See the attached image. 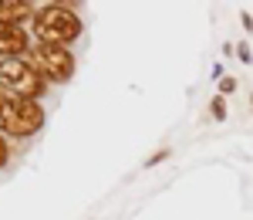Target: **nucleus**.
<instances>
[{
	"label": "nucleus",
	"mask_w": 253,
	"mask_h": 220,
	"mask_svg": "<svg viewBox=\"0 0 253 220\" xmlns=\"http://www.w3.org/2000/svg\"><path fill=\"white\" fill-rule=\"evenodd\" d=\"M44 129V109L31 99H10L0 109V136L3 139H27Z\"/></svg>",
	"instance_id": "2"
},
{
	"label": "nucleus",
	"mask_w": 253,
	"mask_h": 220,
	"mask_svg": "<svg viewBox=\"0 0 253 220\" xmlns=\"http://www.w3.org/2000/svg\"><path fill=\"white\" fill-rule=\"evenodd\" d=\"M166 156H169V149H159V153H156V156H152V160H149V163H145V166H156V163H162V160H166Z\"/></svg>",
	"instance_id": "11"
},
{
	"label": "nucleus",
	"mask_w": 253,
	"mask_h": 220,
	"mask_svg": "<svg viewBox=\"0 0 253 220\" xmlns=\"http://www.w3.org/2000/svg\"><path fill=\"white\" fill-rule=\"evenodd\" d=\"M210 112H213L216 122H223V119H226V99H223V95H216V99L210 102Z\"/></svg>",
	"instance_id": "7"
},
{
	"label": "nucleus",
	"mask_w": 253,
	"mask_h": 220,
	"mask_svg": "<svg viewBox=\"0 0 253 220\" xmlns=\"http://www.w3.org/2000/svg\"><path fill=\"white\" fill-rule=\"evenodd\" d=\"M240 20H243V27H247V31H253V17H250V14H247V10L240 14Z\"/></svg>",
	"instance_id": "12"
},
{
	"label": "nucleus",
	"mask_w": 253,
	"mask_h": 220,
	"mask_svg": "<svg viewBox=\"0 0 253 220\" xmlns=\"http://www.w3.org/2000/svg\"><path fill=\"white\" fill-rule=\"evenodd\" d=\"M233 92H236V78H233V75H226V78L219 81V95L226 99V95H233Z\"/></svg>",
	"instance_id": "8"
},
{
	"label": "nucleus",
	"mask_w": 253,
	"mask_h": 220,
	"mask_svg": "<svg viewBox=\"0 0 253 220\" xmlns=\"http://www.w3.org/2000/svg\"><path fill=\"white\" fill-rule=\"evenodd\" d=\"M236 55H240L243 64H253V61H250V44H236Z\"/></svg>",
	"instance_id": "10"
},
{
	"label": "nucleus",
	"mask_w": 253,
	"mask_h": 220,
	"mask_svg": "<svg viewBox=\"0 0 253 220\" xmlns=\"http://www.w3.org/2000/svg\"><path fill=\"white\" fill-rule=\"evenodd\" d=\"M250 105H253V99H250Z\"/></svg>",
	"instance_id": "14"
},
{
	"label": "nucleus",
	"mask_w": 253,
	"mask_h": 220,
	"mask_svg": "<svg viewBox=\"0 0 253 220\" xmlns=\"http://www.w3.org/2000/svg\"><path fill=\"white\" fill-rule=\"evenodd\" d=\"M34 34H38V44H58V48H68L81 38L84 24H81L78 10L71 3H44L34 14Z\"/></svg>",
	"instance_id": "1"
},
{
	"label": "nucleus",
	"mask_w": 253,
	"mask_h": 220,
	"mask_svg": "<svg viewBox=\"0 0 253 220\" xmlns=\"http://www.w3.org/2000/svg\"><path fill=\"white\" fill-rule=\"evenodd\" d=\"M0 88H3L10 99H31V102H38L41 95L47 92V81L41 78L27 61L7 58V61H0Z\"/></svg>",
	"instance_id": "4"
},
{
	"label": "nucleus",
	"mask_w": 253,
	"mask_h": 220,
	"mask_svg": "<svg viewBox=\"0 0 253 220\" xmlns=\"http://www.w3.org/2000/svg\"><path fill=\"white\" fill-rule=\"evenodd\" d=\"M34 3L31 0H0V24H14L20 27L24 20H34Z\"/></svg>",
	"instance_id": "6"
},
{
	"label": "nucleus",
	"mask_w": 253,
	"mask_h": 220,
	"mask_svg": "<svg viewBox=\"0 0 253 220\" xmlns=\"http://www.w3.org/2000/svg\"><path fill=\"white\" fill-rule=\"evenodd\" d=\"M3 102H7V92H3V88H0V109H3Z\"/></svg>",
	"instance_id": "13"
},
{
	"label": "nucleus",
	"mask_w": 253,
	"mask_h": 220,
	"mask_svg": "<svg viewBox=\"0 0 253 220\" xmlns=\"http://www.w3.org/2000/svg\"><path fill=\"white\" fill-rule=\"evenodd\" d=\"M7 160H10V142H7L3 136H0V169L7 166Z\"/></svg>",
	"instance_id": "9"
},
{
	"label": "nucleus",
	"mask_w": 253,
	"mask_h": 220,
	"mask_svg": "<svg viewBox=\"0 0 253 220\" xmlns=\"http://www.w3.org/2000/svg\"><path fill=\"white\" fill-rule=\"evenodd\" d=\"M27 64L38 71L47 85H64V81L75 78V55L68 48H58V44H31L27 51Z\"/></svg>",
	"instance_id": "3"
},
{
	"label": "nucleus",
	"mask_w": 253,
	"mask_h": 220,
	"mask_svg": "<svg viewBox=\"0 0 253 220\" xmlns=\"http://www.w3.org/2000/svg\"><path fill=\"white\" fill-rule=\"evenodd\" d=\"M31 51V34L24 27H14V24H0V58H17V55H27Z\"/></svg>",
	"instance_id": "5"
}]
</instances>
